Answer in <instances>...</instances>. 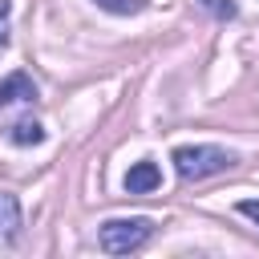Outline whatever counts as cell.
Returning <instances> with one entry per match:
<instances>
[{"label":"cell","instance_id":"6da1fadb","mask_svg":"<svg viewBox=\"0 0 259 259\" xmlns=\"http://www.w3.org/2000/svg\"><path fill=\"white\" fill-rule=\"evenodd\" d=\"M239 158L223 146H178L174 150V170L182 182H198V178H210V174H223L231 170Z\"/></svg>","mask_w":259,"mask_h":259},{"label":"cell","instance_id":"7a4b0ae2","mask_svg":"<svg viewBox=\"0 0 259 259\" xmlns=\"http://www.w3.org/2000/svg\"><path fill=\"white\" fill-rule=\"evenodd\" d=\"M150 235H154V223L142 219V214H138V219H109V223H101L97 243H101V251H109V255H130V251L146 247Z\"/></svg>","mask_w":259,"mask_h":259},{"label":"cell","instance_id":"3957f363","mask_svg":"<svg viewBox=\"0 0 259 259\" xmlns=\"http://www.w3.org/2000/svg\"><path fill=\"white\" fill-rule=\"evenodd\" d=\"M121 186H125V194H154V190L162 186V170H158V162H150V158L134 162V166L125 170Z\"/></svg>","mask_w":259,"mask_h":259},{"label":"cell","instance_id":"277c9868","mask_svg":"<svg viewBox=\"0 0 259 259\" xmlns=\"http://www.w3.org/2000/svg\"><path fill=\"white\" fill-rule=\"evenodd\" d=\"M16 101H36V85H32L28 73H8L0 81V109H8Z\"/></svg>","mask_w":259,"mask_h":259},{"label":"cell","instance_id":"5b68a950","mask_svg":"<svg viewBox=\"0 0 259 259\" xmlns=\"http://www.w3.org/2000/svg\"><path fill=\"white\" fill-rule=\"evenodd\" d=\"M20 235V202L16 194L0 190V243H12Z\"/></svg>","mask_w":259,"mask_h":259},{"label":"cell","instance_id":"8992f818","mask_svg":"<svg viewBox=\"0 0 259 259\" xmlns=\"http://www.w3.org/2000/svg\"><path fill=\"white\" fill-rule=\"evenodd\" d=\"M49 134H45V125L36 121V117H20V121H12L8 125V142L12 146H40Z\"/></svg>","mask_w":259,"mask_h":259},{"label":"cell","instance_id":"52a82bcc","mask_svg":"<svg viewBox=\"0 0 259 259\" xmlns=\"http://www.w3.org/2000/svg\"><path fill=\"white\" fill-rule=\"evenodd\" d=\"M97 8H105V12H113V16H134V12H142L150 0H93Z\"/></svg>","mask_w":259,"mask_h":259},{"label":"cell","instance_id":"ba28073f","mask_svg":"<svg viewBox=\"0 0 259 259\" xmlns=\"http://www.w3.org/2000/svg\"><path fill=\"white\" fill-rule=\"evenodd\" d=\"M214 20H235L239 16V8H235V0H198Z\"/></svg>","mask_w":259,"mask_h":259},{"label":"cell","instance_id":"9c48e42d","mask_svg":"<svg viewBox=\"0 0 259 259\" xmlns=\"http://www.w3.org/2000/svg\"><path fill=\"white\" fill-rule=\"evenodd\" d=\"M8 16H12V0H0V49L8 45Z\"/></svg>","mask_w":259,"mask_h":259},{"label":"cell","instance_id":"30bf717a","mask_svg":"<svg viewBox=\"0 0 259 259\" xmlns=\"http://www.w3.org/2000/svg\"><path fill=\"white\" fill-rule=\"evenodd\" d=\"M239 214H247V219L259 227V198H243V202H239Z\"/></svg>","mask_w":259,"mask_h":259}]
</instances>
